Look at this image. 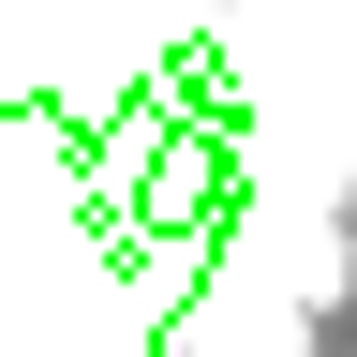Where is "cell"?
<instances>
[{"label": "cell", "mask_w": 357, "mask_h": 357, "mask_svg": "<svg viewBox=\"0 0 357 357\" xmlns=\"http://www.w3.org/2000/svg\"><path fill=\"white\" fill-rule=\"evenodd\" d=\"M164 357H312V298L298 283H268V268H223V283L178 312V342Z\"/></svg>", "instance_id": "6da1fadb"}, {"label": "cell", "mask_w": 357, "mask_h": 357, "mask_svg": "<svg viewBox=\"0 0 357 357\" xmlns=\"http://www.w3.org/2000/svg\"><path fill=\"white\" fill-rule=\"evenodd\" d=\"M30 30H45V0H0V89H30Z\"/></svg>", "instance_id": "7a4b0ae2"}]
</instances>
